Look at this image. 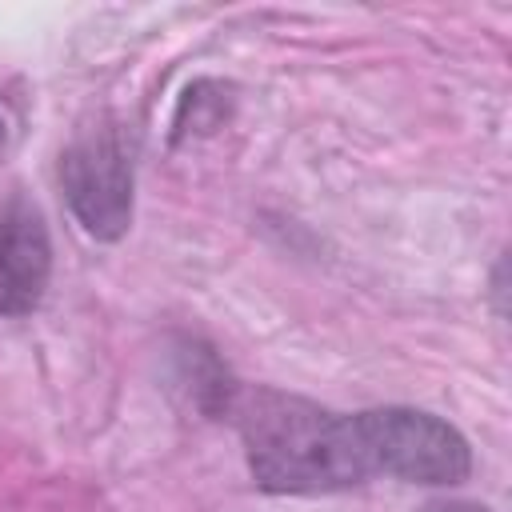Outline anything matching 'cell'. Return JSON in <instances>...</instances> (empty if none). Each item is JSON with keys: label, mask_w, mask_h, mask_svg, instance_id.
<instances>
[{"label": "cell", "mask_w": 512, "mask_h": 512, "mask_svg": "<svg viewBox=\"0 0 512 512\" xmlns=\"http://www.w3.org/2000/svg\"><path fill=\"white\" fill-rule=\"evenodd\" d=\"M60 188L96 240H120L132 224V156L116 128H96L72 140L60 156Z\"/></svg>", "instance_id": "7a4b0ae2"}, {"label": "cell", "mask_w": 512, "mask_h": 512, "mask_svg": "<svg viewBox=\"0 0 512 512\" xmlns=\"http://www.w3.org/2000/svg\"><path fill=\"white\" fill-rule=\"evenodd\" d=\"M420 512H492V508L472 504V500H432V504H424Z\"/></svg>", "instance_id": "5b68a950"}, {"label": "cell", "mask_w": 512, "mask_h": 512, "mask_svg": "<svg viewBox=\"0 0 512 512\" xmlns=\"http://www.w3.org/2000/svg\"><path fill=\"white\" fill-rule=\"evenodd\" d=\"M4 140H8V120L0 116V148H4Z\"/></svg>", "instance_id": "8992f818"}, {"label": "cell", "mask_w": 512, "mask_h": 512, "mask_svg": "<svg viewBox=\"0 0 512 512\" xmlns=\"http://www.w3.org/2000/svg\"><path fill=\"white\" fill-rule=\"evenodd\" d=\"M52 276V240L44 216L28 200L0 208V316H28L40 308Z\"/></svg>", "instance_id": "3957f363"}, {"label": "cell", "mask_w": 512, "mask_h": 512, "mask_svg": "<svg viewBox=\"0 0 512 512\" xmlns=\"http://www.w3.org/2000/svg\"><path fill=\"white\" fill-rule=\"evenodd\" d=\"M228 412L248 472L264 492H344L372 476L408 484H460L472 472L468 440L420 408L332 412L276 388H236Z\"/></svg>", "instance_id": "6da1fadb"}, {"label": "cell", "mask_w": 512, "mask_h": 512, "mask_svg": "<svg viewBox=\"0 0 512 512\" xmlns=\"http://www.w3.org/2000/svg\"><path fill=\"white\" fill-rule=\"evenodd\" d=\"M228 112V88L224 84H212V80H196L184 100H180V112H176V136L184 132H212Z\"/></svg>", "instance_id": "277c9868"}]
</instances>
